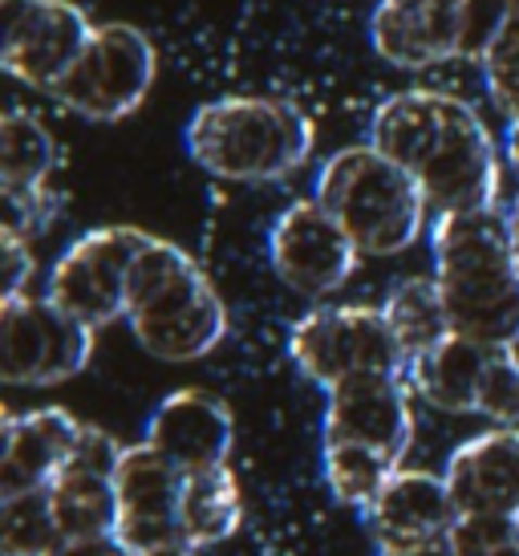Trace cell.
I'll return each mask as SVG.
<instances>
[{
	"label": "cell",
	"mask_w": 519,
	"mask_h": 556,
	"mask_svg": "<svg viewBox=\"0 0 519 556\" xmlns=\"http://www.w3.org/2000/svg\"><path fill=\"white\" fill-rule=\"evenodd\" d=\"M369 147L410 170L434 216L499 207V151L488 123L443 90H402L374 110Z\"/></svg>",
	"instance_id": "1"
},
{
	"label": "cell",
	"mask_w": 519,
	"mask_h": 556,
	"mask_svg": "<svg viewBox=\"0 0 519 556\" xmlns=\"http://www.w3.org/2000/svg\"><path fill=\"white\" fill-rule=\"evenodd\" d=\"M430 252L451 329L491 350H516L519 232L504 207L439 216L430 228Z\"/></svg>",
	"instance_id": "2"
},
{
	"label": "cell",
	"mask_w": 519,
	"mask_h": 556,
	"mask_svg": "<svg viewBox=\"0 0 519 556\" xmlns=\"http://www.w3.org/2000/svg\"><path fill=\"white\" fill-rule=\"evenodd\" d=\"M126 321L163 362H195L228 338V309L179 244L147 236L126 285Z\"/></svg>",
	"instance_id": "3"
},
{
	"label": "cell",
	"mask_w": 519,
	"mask_h": 556,
	"mask_svg": "<svg viewBox=\"0 0 519 556\" xmlns=\"http://www.w3.org/2000/svg\"><path fill=\"white\" fill-rule=\"evenodd\" d=\"M187 151L228 184H273L305 167L313 123L280 98H215L187 123Z\"/></svg>",
	"instance_id": "4"
},
{
	"label": "cell",
	"mask_w": 519,
	"mask_h": 556,
	"mask_svg": "<svg viewBox=\"0 0 519 556\" xmlns=\"http://www.w3.org/2000/svg\"><path fill=\"white\" fill-rule=\"evenodd\" d=\"M313 200L345 228L362 256L406 252L422 236L430 212L418 179L369 142L345 147L325 163Z\"/></svg>",
	"instance_id": "5"
},
{
	"label": "cell",
	"mask_w": 519,
	"mask_h": 556,
	"mask_svg": "<svg viewBox=\"0 0 519 556\" xmlns=\"http://www.w3.org/2000/svg\"><path fill=\"white\" fill-rule=\"evenodd\" d=\"M511 13V0H378L369 41L397 70L483 62Z\"/></svg>",
	"instance_id": "6"
},
{
	"label": "cell",
	"mask_w": 519,
	"mask_h": 556,
	"mask_svg": "<svg viewBox=\"0 0 519 556\" xmlns=\"http://www.w3.org/2000/svg\"><path fill=\"white\" fill-rule=\"evenodd\" d=\"M289 354L317 387L333 390L362 374H402L406 354L394 329L385 321L382 305H329L313 309L292 325Z\"/></svg>",
	"instance_id": "7"
},
{
	"label": "cell",
	"mask_w": 519,
	"mask_h": 556,
	"mask_svg": "<svg viewBox=\"0 0 519 556\" xmlns=\"http://www.w3.org/2000/svg\"><path fill=\"white\" fill-rule=\"evenodd\" d=\"M154 70H159V58L142 29L123 21L93 25L90 46L81 49L77 65L65 74L53 98L90 123H118L147 102Z\"/></svg>",
	"instance_id": "8"
},
{
	"label": "cell",
	"mask_w": 519,
	"mask_h": 556,
	"mask_svg": "<svg viewBox=\"0 0 519 556\" xmlns=\"http://www.w3.org/2000/svg\"><path fill=\"white\" fill-rule=\"evenodd\" d=\"M93 333L49 296H9L0 301V378L9 387H58L86 370Z\"/></svg>",
	"instance_id": "9"
},
{
	"label": "cell",
	"mask_w": 519,
	"mask_h": 556,
	"mask_svg": "<svg viewBox=\"0 0 519 556\" xmlns=\"http://www.w3.org/2000/svg\"><path fill=\"white\" fill-rule=\"evenodd\" d=\"M147 236L151 232L123 228V224L86 232L53 264L46 296L90 329L126 317V285H130V268Z\"/></svg>",
	"instance_id": "10"
},
{
	"label": "cell",
	"mask_w": 519,
	"mask_h": 556,
	"mask_svg": "<svg viewBox=\"0 0 519 556\" xmlns=\"http://www.w3.org/2000/svg\"><path fill=\"white\" fill-rule=\"evenodd\" d=\"M93 25L74 0H9V25L0 41L4 74L33 90L53 93L90 46Z\"/></svg>",
	"instance_id": "11"
},
{
	"label": "cell",
	"mask_w": 519,
	"mask_h": 556,
	"mask_svg": "<svg viewBox=\"0 0 519 556\" xmlns=\"http://www.w3.org/2000/svg\"><path fill=\"white\" fill-rule=\"evenodd\" d=\"M118 541L135 556H154L167 548H187L179 504H183V471L170 464L163 451H154L147 439L135 447H123L118 471Z\"/></svg>",
	"instance_id": "12"
},
{
	"label": "cell",
	"mask_w": 519,
	"mask_h": 556,
	"mask_svg": "<svg viewBox=\"0 0 519 556\" xmlns=\"http://www.w3.org/2000/svg\"><path fill=\"white\" fill-rule=\"evenodd\" d=\"M276 277L301 296L337 293L357 268V244L317 200H296L280 212L268 236Z\"/></svg>",
	"instance_id": "13"
},
{
	"label": "cell",
	"mask_w": 519,
	"mask_h": 556,
	"mask_svg": "<svg viewBox=\"0 0 519 556\" xmlns=\"http://www.w3.org/2000/svg\"><path fill=\"white\" fill-rule=\"evenodd\" d=\"M414 443V415L402 374H362L329 390L325 447H366L402 467Z\"/></svg>",
	"instance_id": "14"
},
{
	"label": "cell",
	"mask_w": 519,
	"mask_h": 556,
	"mask_svg": "<svg viewBox=\"0 0 519 556\" xmlns=\"http://www.w3.org/2000/svg\"><path fill=\"white\" fill-rule=\"evenodd\" d=\"M86 422L69 410L46 406L29 415H4L0 434V504L16 495L49 492L77 455Z\"/></svg>",
	"instance_id": "15"
},
{
	"label": "cell",
	"mask_w": 519,
	"mask_h": 556,
	"mask_svg": "<svg viewBox=\"0 0 519 556\" xmlns=\"http://www.w3.org/2000/svg\"><path fill=\"white\" fill-rule=\"evenodd\" d=\"M147 443L163 451L179 471L224 467L236 443V418L228 402L207 390H175L147 422Z\"/></svg>",
	"instance_id": "16"
},
{
	"label": "cell",
	"mask_w": 519,
	"mask_h": 556,
	"mask_svg": "<svg viewBox=\"0 0 519 556\" xmlns=\"http://www.w3.org/2000/svg\"><path fill=\"white\" fill-rule=\"evenodd\" d=\"M443 479L458 516H516L519 520V427H499L463 443L446 459Z\"/></svg>",
	"instance_id": "17"
},
{
	"label": "cell",
	"mask_w": 519,
	"mask_h": 556,
	"mask_svg": "<svg viewBox=\"0 0 519 556\" xmlns=\"http://www.w3.org/2000/svg\"><path fill=\"white\" fill-rule=\"evenodd\" d=\"M378 548H418L446 541L458 525V508L443 476L430 471H394L382 495L366 511Z\"/></svg>",
	"instance_id": "18"
},
{
	"label": "cell",
	"mask_w": 519,
	"mask_h": 556,
	"mask_svg": "<svg viewBox=\"0 0 519 556\" xmlns=\"http://www.w3.org/2000/svg\"><path fill=\"white\" fill-rule=\"evenodd\" d=\"M491 354H495L491 345L451 333L434 350L406 362V387L434 410H451V415L479 410V387H483Z\"/></svg>",
	"instance_id": "19"
},
{
	"label": "cell",
	"mask_w": 519,
	"mask_h": 556,
	"mask_svg": "<svg viewBox=\"0 0 519 556\" xmlns=\"http://www.w3.org/2000/svg\"><path fill=\"white\" fill-rule=\"evenodd\" d=\"M187 548H207L236 536L244 520V495L231 476V467H203V471H183V504H179Z\"/></svg>",
	"instance_id": "20"
},
{
	"label": "cell",
	"mask_w": 519,
	"mask_h": 556,
	"mask_svg": "<svg viewBox=\"0 0 519 556\" xmlns=\"http://www.w3.org/2000/svg\"><path fill=\"white\" fill-rule=\"evenodd\" d=\"M49 500H53V516H58L65 544L93 541V536H114L118 532L114 476L86 471V467H65L62 479L49 488Z\"/></svg>",
	"instance_id": "21"
},
{
	"label": "cell",
	"mask_w": 519,
	"mask_h": 556,
	"mask_svg": "<svg viewBox=\"0 0 519 556\" xmlns=\"http://www.w3.org/2000/svg\"><path fill=\"white\" fill-rule=\"evenodd\" d=\"M382 313H385V321H390V329H394V338H397V345H402L406 362L434 350L439 341H446L455 333L434 277L397 280L394 289H390V296H385Z\"/></svg>",
	"instance_id": "22"
},
{
	"label": "cell",
	"mask_w": 519,
	"mask_h": 556,
	"mask_svg": "<svg viewBox=\"0 0 519 556\" xmlns=\"http://www.w3.org/2000/svg\"><path fill=\"white\" fill-rule=\"evenodd\" d=\"M58 167V142L29 110H9L0 123V191H41Z\"/></svg>",
	"instance_id": "23"
},
{
	"label": "cell",
	"mask_w": 519,
	"mask_h": 556,
	"mask_svg": "<svg viewBox=\"0 0 519 556\" xmlns=\"http://www.w3.org/2000/svg\"><path fill=\"white\" fill-rule=\"evenodd\" d=\"M65 536L53 516L49 492L16 495L0 504V553L4 556H58Z\"/></svg>",
	"instance_id": "24"
},
{
	"label": "cell",
	"mask_w": 519,
	"mask_h": 556,
	"mask_svg": "<svg viewBox=\"0 0 519 556\" xmlns=\"http://www.w3.org/2000/svg\"><path fill=\"white\" fill-rule=\"evenodd\" d=\"M394 471H402L397 464H390L385 455L366 447H325V479L329 492L350 504V508L369 511V504L382 495V488L394 479Z\"/></svg>",
	"instance_id": "25"
},
{
	"label": "cell",
	"mask_w": 519,
	"mask_h": 556,
	"mask_svg": "<svg viewBox=\"0 0 519 556\" xmlns=\"http://www.w3.org/2000/svg\"><path fill=\"white\" fill-rule=\"evenodd\" d=\"M483 81L495 110H504L507 123L519 118V13H511V21L504 25V33L495 37V46L483 58Z\"/></svg>",
	"instance_id": "26"
},
{
	"label": "cell",
	"mask_w": 519,
	"mask_h": 556,
	"mask_svg": "<svg viewBox=\"0 0 519 556\" xmlns=\"http://www.w3.org/2000/svg\"><path fill=\"white\" fill-rule=\"evenodd\" d=\"M446 541L455 556H519V520L516 516H458Z\"/></svg>",
	"instance_id": "27"
},
{
	"label": "cell",
	"mask_w": 519,
	"mask_h": 556,
	"mask_svg": "<svg viewBox=\"0 0 519 556\" xmlns=\"http://www.w3.org/2000/svg\"><path fill=\"white\" fill-rule=\"evenodd\" d=\"M479 415L495 418L499 427H519V354L495 350L479 387Z\"/></svg>",
	"instance_id": "28"
},
{
	"label": "cell",
	"mask_w": 519,
	"mask_h": 556,
	"mask_svg": "<svg viewBox=\"0 0 519 556\" xmlns=\"http://www.w3.org/2000/svg\"><path fill=\"white\" fill-rule=\"evenodd\" d=\"M0 200H4L0 232H13L29 244L58 219V207H62V195H53L49 187H41V191H0Z\"/></svg>",
	"instance_id": "29"
},
{
	"label": "cell",
	"mask_w": 519,
	"mask_h": 556,
	"mask_svg": "<svg viewBox=\"0 0 519 556\" xmlns=\"http://www.w3.org/2000/svg\"><path fill=\"white\" fill-rule=\"evenodd\" d=\"M0 261H4V301L25 296V285L33 280V268H37L33 244L13 232H0Z\"/></svg>",
	"instance_id": "30"
},
{
	"label": "cell",
	"mask_w": 519,
	"mask_h": 556,
	"mask_svg": "<svg viewBox=\"0 0 519 556\" xmlns=\"http://www.w3.org/2000/svg\"><path fill=\"white\" fill-rule=\"evenodd\" d=\"M58 556H135L118 536H93V541H74L65 544Z\"/></svg>",
	"instance_id": "31"
},
{
	"label": "cell",
	"mask_w": 519,
	"mask_h": 556,
	"mask_svg": "<svg viewBox=\"0 0 519 556\" xmlns=\"http://www.w3.org/2000/svg\"><path fill=\"white\" fill-rule=\"evenodd\" d=\"M378 556H455L451 541H434V544H418V548H378Z\"/></svg>",
	"instance_id": "32"
},
{
	"label": "cell",
	"mask_w": 519,
	"mask_h": 556,
	"mask_svg": "<svg viewBox=\"0 0 519 556\" xmlns=\"http://www.w3.org/2000/svg\"><path fill=\"white\" fill-rule=\"evenodd\" d=\"M504 147H507V163H511V167L519 170V118H516V123H507Z\"/></svg>",
	"instance_id": "33"
},
{
	"label": "cell",
	"mask_w": 519,
	"mask_h": 556,
	"mask_svg": "<svg viewBox=\"0 0 519 556\" xmlns=\"http://www.w3.org/2000/svg\"><path fill=\"white\" fill-rule=\"evenodd\" d=\"M154 556H199L195 548H167V553H154Z\"/></svg>",
	"instance_id": "34"
},
{
	"label": "cell",
	"mask_w": 519,
	"mask_h": 556,
	"mask_svg": "<svg viewBox=\"0 0 519 556\" xmlns=\"http://www.w3.org/2000/svg\"><path fill=\"white\" fill-rule=\"evenodd\" d=\"M507 216H511V224H516V232H519V195H516V203L507 207Z\"/></svg>",
	"instance_id": "35"
},
{
	"label": "cell",
	"mask_w": 519,
	"mask_h": 556,
	"mask_svg": "<svg viewBox=\"0 0 519 556\" xmlns=\"http://www.w3.org/2000/svg\"><path fill=\"white\" fill-rule=\"evenodd\" d=\"M511 9H516V13H519V0H511Z\"/></svg>",
	"instance_id": "36"
}]
</instances>
